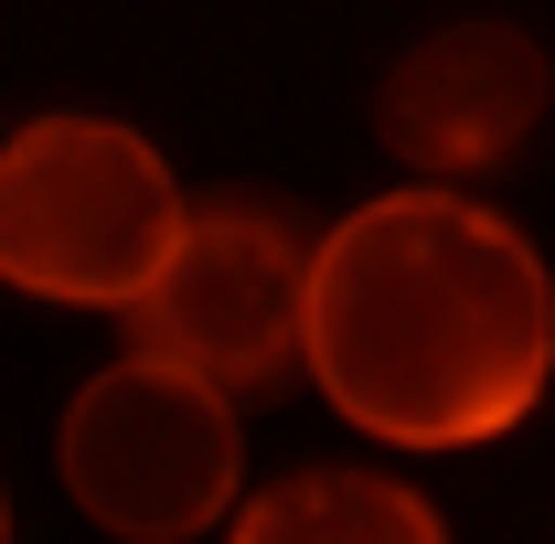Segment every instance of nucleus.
Segmentation results:
<instances>
[{
  "label": "nucleus",
  "mask_w": 555,
  "mask_h": 544,
  "mask_svg": "<svg viewBox=\"0 0 555 544\" xmlns=\"http://www.w3.org/2000/svg\"><path fill=\"white\" fill-rule=\"evenodd\" d=\"M299 363L385 449H481L555 374V277L470 193H374L310 246Z\"/></svg>",
  "instance_id": "1"
},
{
  "label": "nucleus",
  "mask_w": 555,
  "mask_h": 544,
  "mask_svg": "<svg viewBox=\"0 0 555 544\" xmlns=\"http://www.w3.org/2000/svg\"><path fill=\"white\" fill-rule=\"evenodd\" d=\"M171 160L118 118H33L0 139V277L65 310H139L182 246Z\"/></svg>",
  "instance_id": "2"
},
{
  "label": "nucleus",
  "mask_w": 555,
  "mask_h": 544,
  "mask_svg": "<svg viewBox=\"0 0 555 544\" xmlns=\"http://www.w3.org/2000/svg\"><path fill=\"white\" fill-rule=\"evenodd\" d=\"M54 459H65V491L96 534L182 544L235 502V416L214 385L150 363V352H118L107 374L75 385Z\"/></svg>",
  "instance_id": "3"
},
{
  "label": "nucleus",
  "mask_w": 555,
  "mask_h": 544,
  "mask_svg": "<svg viewBox=\"0 0 555 544\" xmlns=\"http://www.w3.org/2000/svg\"><path fill=\"white\" fill-rule=\"evenodd\" d=\"M299 277H310V246L268 204H193L171 268L129 310V352L193 374L214 396H246L299 352Z\"/></svg>",
  "instance_id": "4"
},
{
  "label": "nucleus",
  "mask_w": 555,
  "mask_h": 544,
  "mask_svg": "<svg viewBox=\"0 0 555 544\" xmlns=\"http://www.w3.org/2000/svg\"><path fill=\"white\" fill-rule=\"evenodd\" d=\"M555 107V65L524 22H438L427 43L396 54V75L374 86V129L396 160L427 171H491Z\"/></svg>",
  "instance_id": "5"
},
{
  "label": "nucleus",
  "mask_w": 555,
  "mask_h": 544,
  "mask_svg": "<svg viewBox=\"0 0 555 544\" xmlns=\"http://www.w3.org/2000/svg\"><path fill=\"white\" fill-rule=\"evenodd\" d=\"M224 544H449V534H438L427 491L385 470H288L235 513Z\"/></svg>",
  "instance_id": "6"
}]
</instances>
